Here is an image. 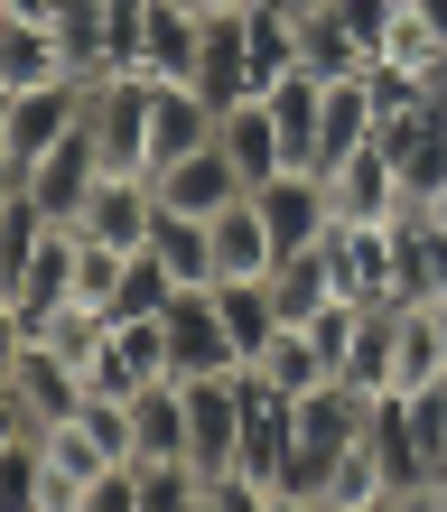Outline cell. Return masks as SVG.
<instances>
[{
    "label": "cell",
    "instance_id": "2",
    "mask_svg": "<svg viewBox=\"0 0 447 512\" xmlns=\"http://www.w3.org/2000/svg\"><path fill=\"white\" fill-rule=\"evenodd\" d=\"M84 112H94V75L28 84V94H0V187H19V177L38 168L66 131H84Z\"/></svg>",
    "mask_w": 447,
    "mask_h": 512
},
{
    "label": "cell",
    "instance_id": "28",
    "mask_svg": "<svg viewBox=\"0 0 447 512\" xmlns=\"http://www.w3.org/2000/svg\"><path fill=\"white\" fill-rule=\"evenodd\" d=\"M56 0H0V19H47Z\"/></svg>",
    "mask_w": 447,
    "mask_h": 512
},
{
    "label": "cell",
    "instance_id": "4",
    "mask_svg": "<svg viewBox=\"0 0 447 512\" xmlns=\"http://www.w3.org/2000/svg\"><path fill=\"white\" fill-rule=\"evenodd\" d=\"M326 261H336V298H354V308H392L401 298L392 224H326Z\"/></svg>",
    "mask_w": 447,
    "mask_h": 512
},
{
    "label": "cell",
    "instance_id": "11",
    "mask_svg": "<svg viewBox=\"0 0 447 512\" xmlns=\"http://www.w3.org/2000/svg\"><path fill=\"white\" fill-rule=\"evenodd\" d=\"M233 196H252V177L224 159V140H215V149H196V159H177V168H159V205H168V215L215 224Z\"/></svg>",
    "mask_w": 447,
    "mask_h": 512
},
{
    "label": "cell",
    "instance_id": "15",
    "mask_svg": "<svg viewBox=\"0 0 447 512\" xmlns=\"http://www.w3.org/2000/svg\"><path fill=\"white\" fill-rule=\"evenodd\" d=\"M205 233H215V280H271L280 243H271V215H261V196H233Z\"/></svg>",
    "mask_w": 447,
    "mask_h": 512
},
{
    "label": "cell",
    "instance_id": "19",
    "mask_svg": "<svg viewBox=\"0 0 447 512\" xmlns=\"http://www.w3.org/2000/svg\"><path fill=\"white\" fill-rule=\"evenodd\" d=\"M392 252H401V298H447V233L429 205L392 215Z\"/></svg>",
    "mask_w": 447,
    "mask_h": 512
},
{
    "label": "cell",
    "instance_id": "5",
    "mask_svg": "<svg viewBox=\"0 0 447 512\" xmlns=\"http://www.w3.org/2000/svg\"><path fill=\"white\" fill-rule=\"evenodd\" d=\"M215 131H224V103L205 84H149V177L215 149Z\"/></svg>",
    "mask_w": 447,
    "mask_h": 512
},
{
    "label": "cell",
    "instance_id": "20",
    "mask_svg": "<svg viewBox=\"0 0 447 512\" xmlns=\"http://www.w3.org/2000/svg\"><path fill=\"white\" fill-rule=\"evenodd\" d=\"M326 298H336V261H326V243L271 261V308H280V326H308Z\"/></svg>",
    "mask_w": 447,
    "mask_h": 512
},
{
    "label": "cell",
    "instance_id": "18",
    "mask_svg": "<svg viewBox=\"0 0 447 512\" xmlns=\"http://www.w3.org/2000/svg\"><path fill=\"white\" fill-rule=\"evenodd\" d=\"M373 122H382V112H373V84H364V75H336V84L317 94V168L354 159V149L373 140Z\"/></svg>",
    "mask_w": 447,
    "mask_h": 512
},
{
    "label": "cell",
    "instance_id": "22",
    "mask_svg": "<svg viewBox=\"0 0 447 512\" xmlns=\"http://www.w3.org/2000/svg\"><path fill=\"white\" fill-rule=\"evenodd\" d=\"M317 512H392V475H382L373 438H354L345 457L326 466V485H317Z\"/></svg>",
    "mask_w": 447,
    "mask_h": 512
},
{
    "label": "cell",
    "instance_id": "21",
    "mask_svg": "<svg viewBox=\"0 0 447 512\" xmlns=\"http://www.w3.org/2000/svg\"><path fill=\"white\" fill-rule=\"evenodd\" d=\"M252 373H261V382H280L289 401H298V391L336 382V354H326V336H317V326H280V336L261 345V364H252Z\"/></svg>",
    "mask_w": 447,
    "mask_h": 512
},
{
    "label": "cell",
    "instance_id": "8",
    "mask_svg": "<svg viewBox=\"0 0 447 512\" xmlns=\"http://www.w3.org/2000/svg\"><path fill=\"white\" fill-rule=\"evenodd\" d=\"M326 177V205H336V224H392L401 215V168H392V149L382 140H364L354 159H336V168H317Z\"/></svg>",
    "mask_w": 447,
    "mask_h": 512
},
{
    "label": "cell",
    "instance_id": "30",
    "mask_svg": "<svg viewBox=\"0 0 447 512\" xmlns=\"http://www.w3.org/2000/svg\"><path fill=\"white\" fill-rule=\"evenodd\" d=\"M429 215H438V233H447V196H429Z\"/></svg>",
    "mask_w": 447,
    "mask_h": 512
},
{
    "label": "cell",
    "instance_id": "13",
    "mask_svg": "<svg viewBox=\"0 0 447 512\" xmlns=\"http://www.w3.org/2000/svg\"><path fill=\"white\" fill-rule=\"evenodd\" d=\"M66 75H84V66L66 56V38H56L47 19H0V94H28V84H66Z\"/></svg>",
    "mask_w": 447,
    "mask_h": 512
},
{
    "label": "cell",
    "instance_id": "9",
    "mask_svg": "<svg viewBox=\"0 0 447 512\" xmlns=\"http://www.w3.org/2000/svg\"><path fill=\"white\" fill-rule=\"evenodd\" d=\"M103 168H112V159H103V140H94V122H84V131H66V140H56L47 159H38V168L19 177V187L38 196V205H47L56 224H75V215H84V196L103 187Z\"/></svg>",
    "mask_w": 447,
    "mask_h": 512
},
{
    "label": "cell",
    "instance_id": "10",
    "mask_svg": "<svg viewBox=\"0 0 447 512\" xmlns=\"http://www.w3.org/2000/svg\"><path fill=\"white\" fill-rule=\"evenodd\" d=\"M252 196H261V215H271V243L280 252H308V243H326V224H336L317 168H280V177H261Z\"/></svg>",
    "mask_w": 447,
    "mask_h": 512
},
{
    "label": "cell",
    "instance_id": "12",
    "mask_svg": "<svg viewBox=\"0 0 447 512\" xmlns=\"http://www.w3.org/2000/svg\"><path fill=\"white\" fill-rule=\"evenodd\" d=\"M131 447H140V466H159V457H196L187 382H177V373H159V382H140V391H131Z\"/></svg>",
    "mask_w": 447,
    "mask_h": 512
},
{
    "label": "cell",
    "instance_id": "24",
    "mask_svg": "<svg viewBox=\"0 0 447 512\" xmlns=\"http://www.w3.org/2000/svg\"><path fill=\"white\" fill-rule=\"evenodd\" d=\"M47 28L66 38V56H75L84 75H103V66H112V0H56Z\"/></svg>",
    "mask_w": 447,
    "mask_h": 512
},
{
    "label": "cell",
    "instance_id": "14",
    "mask_svg": "<svg viewBox=\"0 0 447 512\" xmlns=\"http://www.w3.org/2000/svg\"><path fill=\"white\" fill-rule=\"evenodd\" d=\"M447 382V336H438V298H401L392 308V391Z\"/></svg>",
    "mask_w": 447,
    "mask_h": 512
},
{
    "label": "cell",
    "instance_id": "17",
    "mask_svg": "<svg viewBox=\"0 0 447 512\" xmlns=\"http://www.w3.org/2000/svg\"><path fill=\"white\" fill-rule=\"evenodd\" d=\"M298 66H308V75H326V84H336V75H364V66H373V38H364V28H354L345 10L308 0V10H298Z\"/></svg>",
    "mask_w": 447,
    "mask_h": 512
},
{
    "label": "cell",
    "instance_id": "29",
    "mask_svg": "<svg viewBox=\"0 0 447 512\" xmlns=\"http://www.w3.org/2000/svg\"><path fill=\"white\" fill-rule=\"evenodd\" d=\"M410 10H420V19L438 28V38H447V0H410Z\"/></svg>",
    "mask_w": 447,
    "mask_h": 512
},
{
    "label": "cell",
    "instance_id": "26",
    "mask_svg": "<svg viewBox=\"0 0 447 512\" xmlns=\"http://www.w3.org/2000/svg\"><path fill=\"white\" fill-rule=\"evenodd\" d=\"M168 298H177V270L140 243L131 270H122V289H112V317H168Z\"/></svg>",
    "mask_w": 447,
    "mask_h": 512
},
{
    "label": "cell",
    "instance_id": "3",
    "mask_svg": "<svg viewBox=\"0 0 447 512\" xmlns=\"http://www.w3.org/2000/svg\"><path fill=\"white\" fill-rule=\"evenodd\" d=\"M168 373H243V345H233V326H224V298L215 289H177L168 298Z\"/></svg>",
    "mask_w": 447,
    "mask_h": 512
},
{
    "label": "cell",
    "instance_id": "27",
    "mask_svg": "<svg viewBox=\"0 0 447 512\" xmlns=\"http://www.w3.org/2000/svg\"><path fill=\"white\" fill-rule=\"evenodd\" d=\"M392 308H401V298H392ZM392 308H364V336H354V354H345L354 391H392Z\"/></svg>",
    "mask_w": 447,
    "mask_h": 512
},
{
    "label": "cell",
    "instance_id": "7",
    "mask_svg": "<svg viewBox=\"0 0 447 512\" xmlns=\"http://www.w3.org/2000/svg\"><path fill=\"white\" fill-rule=\"evenodd\" d=\"M205 66V10L196 0H149V19H140V56L122 75H149V84H196Z\"/></svg>",
    "mask_w": 447,
    "mask_h": 512
},
{
    "label": "cell",
    "instance_id": "1",
    "mask_svg": "<svg viewBox=\"0 0 447 512\" xmlns=\"http://www.w3.org/2000/svg\"><path fill=\"white\" fill-rule=\"evenodd\" d=\"M364 419H373V391H354L345 373H336V382H317V391H298V447H289V485H280L289 512H317L326 466H336L345 447L364 438Z\"/></svg>",
    "mask_w": 447,
    "mask_h": 512
},
{
    "label": "cell",
    "instance_id": "16",
    "mask_svg": "<svg viewBox=\"0 0 447 512\" xmlns=\"http://www.w3.org/2000/svg\"><path fill=\"white\" fill-rule=\"evenodd\" d=\"M215 140H224V159L243 168L252 187L289 168V140H280V112H271V94H243V103H224V131H215Z\"/></svg>",
    "mask_w": 447,
    "mask_h": 512
},
{
    "label": "cell",
    "instance_id": "23",
    "mask_svg": "<svg viewBox=\"0 0 447 512\" xmlns=\"http://www.w3.org/2000/svg\"><path fill=\"white\" fill-rule=\"evenodd\" d=\"M243 47H252V84L271 94V84L298 66V0H252L243 10Z\"/></svg>",
    "mask_w": 447,
    "mask_h": 512
},
{
    "label": "cell",
    "instance_id": "25",
    "mask_svg": "<svg viewBox=\"0 0 447 512\" xmlns=\"http://www.w3.org/2000/svg\"><path fill=\"white\" fill-rule=\"evenodd\" d=\"M215 298H224V326H233V345H243V364H261V345L280 336L271 280H215Z\"/></svg>",
    "mask_w": 447,
    "mask_h": 512
},
{
    "label": "cell",
    "instance_id": "6",
    "mask_svg": "<svg viewBox=\"0 0 447 512\" xmlns=\"http://www.w3.org/2000/svg\"><path fill=\"white\" fill-rule=\"evenodd\" d=\"M94 243H112V252H140L149 233H159V177L149 168H103V187L84 196V215H75Z\"/></svg>",
    "mask_w": 447,
    "mask_h": 512
}]
</instances>
